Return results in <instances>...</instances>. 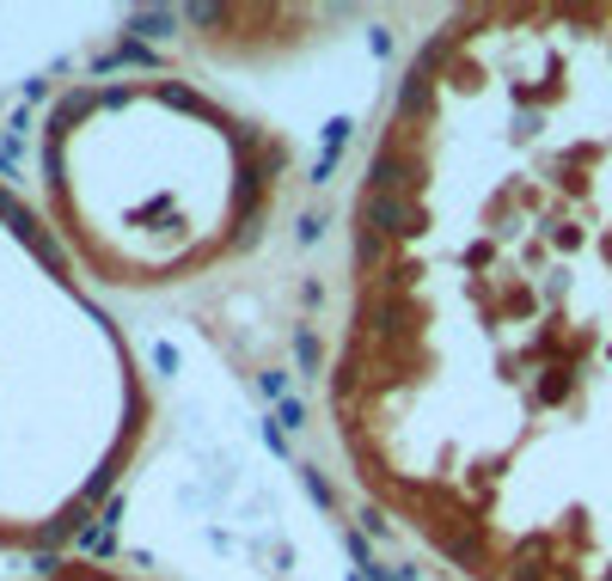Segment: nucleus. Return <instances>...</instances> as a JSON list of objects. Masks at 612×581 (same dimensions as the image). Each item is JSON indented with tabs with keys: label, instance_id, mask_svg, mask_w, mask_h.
Segmentation results:
<instances>
[{
	"label": "nucleus",
	"instance_id": "1",
	"mask_svg": "<svg viewBox=\"0 0 612 581\" xmlns=\"http://www.w3.org/2000/svg\"><path fill=\"white\" fill-rule=\"evenodd\" d=\"M361 226H373V233H392V239H411L416 233V209L411 197H361Z\"/></svg>",
	"mask_w": 612,
	"mask_h": 581
},
{
	"label": "nucleus",
	"instance_id": "2",
	"mask_svg": "<svg viewBox=\"0 0 612 581\" xmlns=\"http://www.w3.org/2000/svg\"><path fill=\"white\" fill-rule=\"evenodd\" d=\"M416 178V166L399 154V147H380L373 154V166H368V190L373 197H404V184Z\"/></svg>",
	"mask_w": 612,
	"mask_h": 581
},
{
	"label": "nucleus",
	"instance_id": "3",
	"mask_svg": "<svg viewBox=\"0 0 612 581\" xmlns=\"http://www.w3.org/2000/svg\"><path fill=\"white\" fill-rule=\"evenodd\" d=\"M441 545H447V557H453V563H478V557H484L478 532H447Z\"/></svg>",
	"mask_w": 612,
	"mask_h": 581
},
{
	"label": "nucleus",
	"instance_id": "4",
	"mask_svg": "<svg viewBox=\"0 0 612 581\" xmlns=\"http://www.w3.org/2000/svg\"><path fill=\"white\" fill-rule=\"evenodd\" d=\"M123 25H129V31H141V38H166V31L178 25V19H172V13H129Z\"/></svg>",
	"mask_w": 612,
	"mask_h": 581
},
{
	"label": "nucleus",
	"instance_id": "5",
	"mask_svg": "<svg viewBox=\"0 0 612 581\" xmlns=\"http://www.w3.org/2000/svg\"><path fill=\"white\" fill-rule=\"evenodd\" d=\"M423 105H429V80L411 74L404 80V93H399V117H411V110H423Z\"/></svg>",
	"mask_w": 612,
	"mask_h": 581
},
{
	"label": "nucleus",
	"instance_id": "6",
	"mask_svg": "<svg viewBox=\"0 0 612 581\" xmlns=\"http://www.w3.org/2000/svg\"><path fill=\"white\" fill-rule=\"evenodd\" d=\"M356 257H361V264H387V239L373 233V226H361V239H356Z\"/></svg>",
	"mask_w": 612,
	"mask_h": 581
},
{
	"label": "nucleus",
	"instance_id": "7",
	"mask_svg": "<svg viewBox=\"0 0 612 581\" xmlns=\"http://www.w3.org/2000/svg\"><path fill=\"white\" fill-rule=\"evenodd\" d=\"M257 385H264V398H276V404H288V373H276V368H270Z\"/></svg>",
	"mask_w": 612,
	"mask_h": 581
},
{
	"label": "nucleus",
	"instance_id": "8",
	"mask_svg": "<svg viewBox=\"0 0 612 581\" xmlns=\"http://www.w3.org/2000/svg\"><path fill=\"white\" fill-rule=\"evenodd\" d=\"M276 423L282 429H306V404H294V398H288V404L276 410Z\"/></svg>",
	"mask_w": 612,
	"mask_h": 581
},
{
	"label": "nucleus",
	"instance_id": "9",
	"mask_svg": "<svg viewBox=\"0 0 612 581\" xmlns=\"http://www.w3.org/2000/svg\"><path fill=\"white\" fill-rule=\"evenodd\" d=\"M294 349H300V368H319V337H313V330H300V344Z\"/></svg>",
	"mask_w": 612,
	"mask_h": 581
},
{
	"label": "nucleus",
	"instance_id": "10",
	"mask_svg": "<svg viewBox=\"0 0 612 581\" xmlns=\"http://www.w3.org/2000/svg\"><path fill=\"white\" fill-rule=\"evenodd\" d=\"M606 581H612V575H606Z\"/></svg>",
	"mask_w": 612,
	"mask_h": 581
}]
</instances>
